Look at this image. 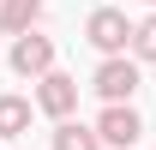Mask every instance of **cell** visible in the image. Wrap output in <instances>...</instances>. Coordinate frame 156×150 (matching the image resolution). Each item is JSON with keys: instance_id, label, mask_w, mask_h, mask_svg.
I'll return each instance as SVG.
<instances>
[{"instance_id": "9c48e42d", "label": "cell", "mask_w": 156, "mask_h": 150, "mask_svg": "<svg viewBox=\"0 0 156 150\" xmlns=\"http://www.w3.org/2000/svg\"><path fill=\"white\" fill-rule=\"evenodd\" d=\"M132 60H156V12L132 24Z\"/></svg>"}, {"instance_id": "8992f818", "label": "cell", "mask_w": 156, "mask_h": 150, "mask_svg": "<svg viewBox=\"0 0 156 150\" xmlns=\"http://www.w3.org/2000/svg\"><path fill=\"white\" fill-rule=\"evenodd\" d=\"M42 24V0H0V30L18 42V36H36Z\"/></svg>"}, {"instance_id": "3957f363", "label": "cell", "mask_w": 156, "mask_h": 150, "mask_svg": "<svg viewBox=\"0 0 156 150\" xmlns=\"http://www.w3.org/2000/svg\"><path fill=\"white\" fill-rule=\"evenodd\" d=\"M12 72L42 84V78L54 72V42H48V36H18V42H12Z\"/></svg>"}, {"instance_id": "6da1fadb", "label": "cell", "mask_w": 156, "mask_h": 150, "mask_svg": "<svg viewBox=\"0 0 156 150\" xmlns=\"http://www.w3.org/2000/svg\"><path fill=\"white\" fill-rule=\"evenodd\" d=\"M84 36H90V48H102V60H114V54L132 48V24H126L120 6H96V12L84 18Z\"/></svg>"}, {"instance_id": "5b68a950", "label": "cell", "mask_w": 156, "mask_h": 150, "mask_svg": "<svg viewBox=\"0 0 156 150\" xmlns=\"http://www.w3.org/2000/svg\"><path fill=\"white\" fill-rule=\"evenodd\" d=\"M138 132H144V120H138L132 102H126V108H102V114H96V138H102V144H114V150H132Z\"/></svg>"}, {"instance_id": "7a4b0ae2", "label": "cell", "mask_w": 156, "mask_h": 150, "mask_svg": "<svg viewBox=\"0 0 156 150\" xmlns=\"http://www.w3.org/2000/svg\"><path fill=\"white\" fill-rule=\"evenodd\" d=\"M90 90H96L108 108H126V102H132V90H138V60H132V54L102 60V66H96V78H90Z\"/></svg>"}, {"instance_id": "30bf717a", "label": "cell", "mask_w": 156, "mask_h": 150, "mask_svg": "<svg viewBox=\"0 0 156 150\" xmlns=\"http://www.w3.org/2000/svg\"><path fill=\"white\" fill-rule=\"evenodd\" d=\"M144 6H156V0H144Z\"/></svg>"}, {"instance_id": "277c9868", "label": "cell", "mask_w": 156, "mask_h": 150, "mask_svg": "<svg viewBox=\"0 0 156 150\" xmlns=\"http://www.w3.org/2000/svg\"><path fill=\"white\" fill-rule=\"evenodd\" d=\"M36 108L48 114V120H72V108H78V78L48 72V78L36 84Z\"/></svg>"}, {"instance_id": "52a82bcc", "label": "cell", "mask_w": 156, "mask_h": 150, "mask_svg": "<svg viewBox=\"0 0 156 150\" xmlns=\"http://www.w3.org/2000/svg\"><path fill=\"white\" fill-rule=\"evenodd\" d=\"M54 150H102V138H96V126L60 120V126H54Z\"/></svg>"}, {"instance_id": "ba28073f", "label": "cell", "mask_w": 156, "mask_h": 150, "mask_svg": "<svg viewBox=\"0 0 156 150\" xmlns=\"http://www.w3.org/2000/svg\"><path fill=\"white\" fill-rule=\"evenodd\" d=\"M30 132V102L24 96H0V138H18Z\"/></svg>"}]
</instances>
